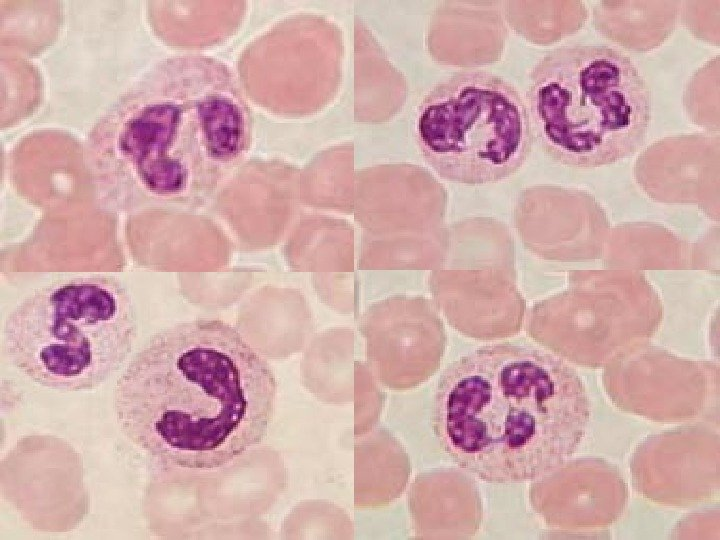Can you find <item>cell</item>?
Instances as JSON below:
<instances>
[{
    "instance_id": "1",
    "label": "cell",
    "mask_w": 720,
    "mask_h": 540,
    "mask_svg": "<svg viewBox=\"0 0 720 540\" xmlns=\"http://www.w3.org/2000/svg\"><path fill=\"white\" fill-rule=\"evenodd\" d=\"M277 381L230 324L196 319L150 337L122 372L113 410L124 436L157 462L214 470L258 445Z\"/></svg>"
},
{
    "instance_id": "2",
    "label": "cell",
    "mask_w": 720,
    "mask_h": 540,
    "mask_svg": "<svg viewBox=\"0 0 720 540\" xmlns=\"http://www.w3.org/2000/svg\"><path fill=\"white\" fill-rule=\"evenodd\" d=\"M591 417L584 382L564 360L531 345L481 346L451 362L436 384L430 424L461 469L515 484L560 468Z\"/></svg>"
},
{
    "instance_id": "3",
    "label": "cell",
    "mask_w": 720,
    "mask_h": 540,
    "mask_svg": "<svg viewBox=\"0 0 720 540\" xmlns=\"http://www.w3.org/2000/svg\"><path fill=\"white\" fill-rule=\"evenodd\" d=\"M534 139L573 168L614 164L645 143L651 90L623 52L596 44L552 49L533 67L526 93Z\"/></svg>"
},
{
    "instance_id": "4",
    "label": "cell",
    "mask_w": 720,
    "mask_h": 540,
    "mask_svg": "<svg viewBox=\"0 0 720 540\" xmlns=\"http://www.w3.org/2000/svg\"><path fill=\"white\" fill-rule=\"evenodd\" d=\"M137 328L132 297L118 279L76 276L24 298L5 321L3 346L10 363L36 384L85 391L120 369Z\"/></svg>"
},
{
    "instance_id": "5",
    "label": "cell",
    "mask_w": 720,
    "mask_h": 540,
    "mask_svg": "<svg viewBox=\"0 0 720 540\" xmlns=\"http://www.w3.org/2000/svg\"><path fill=\"white\" fill-rule=\"evenodd\" d=\"M415 130L425 162L444 180L466 185L515 174L534 142L519 92L482 70L460 71L435 85L418 106Z\"/></svg>"
},
{
    "instance_id": "6",
    "label": "cell",
    "mask_w": 720,
    "mask_h": 540,
    "mask_svg": "<svg viewBox=\"0 0 720 540\" xmlns=\"http://www.w3.org/2000/svg\"><path fill=\"white\" fill-rule=\"evenodd\" d=\"M201 113L214 158L226 161L236 156L244 134L239 108L220 94H208L201 102Z\"/></svg>"
}]
</instances>
